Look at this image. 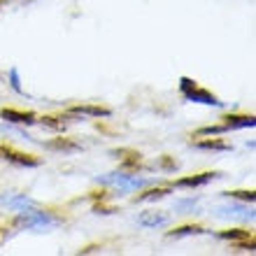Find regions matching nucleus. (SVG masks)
<instances>
[{"instance_id":"obj_1","label":"nucleus","mask_w":256,"mask_h":256,"mask_svg":"<svg viewBox=\"0 0 256 256\" xmlns=\"http://www.w3.org/2000/svg\"><path fill=\"white\" fill-rule=\"evenodd\" d=\"M180 91L186 100L191 102H202V105H214V108H222V100L216 98L212 91L202 88L196 80H189V77H182L180 80Z\"/></svg>"},{"instance_id":"obj_2","label":"nucleus","mask_w":256,"mask_h":256,"mask_svg":"<svg viewBox=\"0 0 256 256\" xmlns=\"http://www.w3.org/2000/svg\"><path fill=\"white\" fill-rule=\"evenodd\" d=\"M14 224H16V226H24V228H49V226L56 224V219L49 214V212H42V210H38L33 205L30 210L19 212V216L14 219Z\"/></svg>"},{"instance_id":"obj_3","label":"nucleus","mask_w":256,"mask_h":256,"mask_svg":"<svg viewBox=\"0 0 256 256\" xmlns=\"http://www.w3.org/2000/svg\"><path fill=\"white\" fill-rule=\"evenodd\" d=\"M0 158H5V161H10V163H16V166H26V168H35V166L42 163L40 156L19 152V149L10 147V144H0Z\"/></svg>"},{"instance_id":"obj_4","label":"nucleus","mask_w":256,"mask_h":256,"mask_svg":"<svg viewBox=\"0 0 256 256\" xmlns=\"http://www.w3.org/2000/svg\"><path fill=\"white\" fill-rule=\"evenodd\" d=\"M112 154L116 158H122V172H130V175H138L142 170V154L135 152V149H114Z\"/></svg>"},{"instance_id":"obj_5","label":"nucleus","mask_w":256,"mask_h":256,"mask_svg":"<svg viewBox=\"0 0 256 256\" xmlns=\"http://www.w3.org/2000/svg\"><path fill=\"white\" fill-rule=\"evenodd\" d=\"M222 175V172H198V175H186V177H180V180H175L172 182V186H186V189H196V186H205L208 182H212V180H216V177Z\"/></svg>"},{"instance_id":"obj_6","label":"nucleus","mask_w":256,"mask_h":256,"mask_svg":"<svg viewBox=\"0 0 256 256\" xmlns=\"http://www.w3.org/2000/svg\"><path fill=\"white\" fill-rule=\"evenodd\" d=\"M0 119H5V122H12V124H26V126H30V124L38 122V114L35 112H30V110H14V108H2L0 110Z\"/></svg>"},{"instance_id":"obj_7","label":"nucleus","mask_w":256,"mask_h":256,"mask_svg":"<svg viewBox=\"0 0 256 256\" xmlns=\"http://www.w3.org/2000/svg\"><path fill=\"white\" fill-rule=\"evenodd\" d=\"M222 124L226 130H236V128H252L256 124L254 114H224Z\"/></svg>"},{"instance_id":"obj_8","label":"nucleus","mask_w":256,"mask_h":256,"mask_svg":"<svg viewBox=\"0 0 256 256\" xmlns=\"http://www.w3.org/2000/svg\"><path fill=\"white\" fill-rule=\"evenodd\" d=\"M68 112H72V114L98 116V119H100V116H112V110L105 108V105H72Z\"/></svg>"},{"instance_id":"obj_9","label":"nucleus","mask_w":256,"mask_h":256,"mask_svg":"<svg viewBox=\"0 0 256 256\" xmlns=\"http://www.w3.org/2000/svg\"><path fill=\"white\" fill-rule=\"evenodd\" d=\"M68 122H77V119L72 116V112H68V114H44V116H40L42 126H49V128H54V130H66Z\"/></svg>"},{"instance_id":"obj_10","label":"nucleus","mask_w":256,"mask_h":256,"mask_svg":"<svg viewBox=\"0 0 256 256\" xmlns=\"http://www.w3.org/2000/svg\"><path fill=\"white\" fill-rule=\"evenodd\" d=\"M194 147L198 149H208V152H228L230 144L222 138H202V140H196Z\"/></svg>"},{"instance_id":"obj_11","label":"nucleus","mask_w":256,"mask_h":256,"mask_svg":"<svg viewBox=\"0 0 256 256\" xmlns=\"http://www.w3.org/2000/svg\"><path fill=\"white\" fill-rule=\"evenodd\" d=\"M138 222H140L142 226H161V224L168 222V214L161 212V210H149V212H142Z\"/></svg>"},{"instance_id":"obj_12","label":"nucleus","mask_w":256,"mask_h":256,"mask_svg":"<svg viewBox=\"0 0 256 256\" xmlns=\"http://www.w3.org/2000/svg\"><path fill=\"white\" fill-rule=\"evenodd\" d=\"M170 194L168 186H156V189H147L142 194L133 196V202H144V200H158V198H166Z\"/></svg>"},{"instance_id":"obj_13","label":"nucleus","mask_w":256,"mask_h":256,"mask_svg":"<svg viewBox=\"0 0 256 256\" xmlns=\"http://www.w3.org/2000/svg\"><path fill=\"white\" fill-rule=\"evenodd\" d=\"M47 149H56V152H77L80 144L72 138H54L47 142Z\"/></svg>"},{"instance_id":"obj_14","label":"nucleus","mask_w":256,"mask_h":256,"mask_svg":"<svg viewBox=\"0 0 256 256\" xmlns=\"http://www.w3.org/2000/svg\"><path fill=\"white\" fill-rule=\"evenodd\" d=\"M200 233H205V228H202L200 224H184V226H177V228L168 230L170 238H180V236H200Z\"/></svg>"},{"instance_id":"obj_15","label":"nucleus","mask_w":256,"mask_h":256,"mask_svg":"<svg viewBox=\"0 0 256 256\" xmlns=\"http://www.w3.org/2000/svg\"><path fill=\"white\" fill-rule=\"evenodd\" d=\"M254 236V230H247V228H226V230H219V238L222 240H242V238H250Z\"/></svg>"},{"instance_id":"obj_16","label":"nucleus","mask_w":256,"mask_h":256,"mask_svg":"<svg viewBox=\"0 0 256 256\" xmlns=\"http://www.w3.org/2000/svg\"><path fill=\"white\" fill-rule=\"evenodd\" d=\"M5 202L10 208H14L16 212H24V210H30L35 205L33 200H28L26 196H14V198H5Z\"/></svg>"},{"instance_id":"obj_17","label":"nucleus","mask_w":256,"mask_h":256,"mask_svg":"<svg viewBox=\"0 0 256 256\" xmlns=\"http://www.w3.org/2000/svg\"><path fill=\"white\" fill-rule=\"evenodd\" d=\"M226 196H228V198H236V200H242V202H254V198H256L254 189H250V191H226Z\"/></svg>"},{"instance_id":"obj_18","label":"nucleus","mask_w":256,"mask_h":256,"mask_svg":"<svg viewBox=\"0 0 256 256\" xmlns=\"http://www.w3.org/2000/svg\"><path fill=\"white\" fill-rule=\"evenodd\" d=\"M219 133H228L222 124H214V126H202L196 130V135H219Z\"/></svg>"},{"instance_id":"obj_19","label":"nucleus","mask_w":256,"mask_h":256,"mask_svg":"<svg viewBox=\"0 0 256 256\" xmlns=\"http://www.w3.org/2000/svg\"><path fill=\"white\" fill-rule=\"evenodd\" d=\"M233 247H236V250H254L256 247V236L242 238V240H233Z\"/></svg>"},{"instance_id":"obj_20","label":"nucleus","mask_w":256,"mask_h":256,"mask_svg":"<svg viewBox=\"0 0 256 256\" xmlns=\"http://www.w3.org/2000/svg\"><path fill=\"white\" fill-rule=\"evenodd\" d=\"M94 212L96 214H114V212H119L116 208H112V205H105V202H96L94 205Z\"/></svg>"},{"instance_id":"obj_21","label":"nucleus","mask_w":256,"mask_h":256,"mask_svg":"<svg viewBox=\"0 0 256 256\" xmlns=\"http://www.w3.org/2000/svg\"><path fill=\"white\" fill-rule=\"evenodd\" d=\"M158 166H161L163 170H175V168H177V161H175V158H172V156L163 154L161 158H158Z\"/></svg>"},{"instance_id":"obj_22","label":"nucleus","mask_w":256,"mask_h":256,"mask_svg":"<svg viewBox=\"0 0 256 256\" xmlns=\"http://www.w3.org/2000/svg\"><path fill=\"white\" fill-rule=\"evenodd\" d=\"M10 77H12L14 91H19V94H21V84H19V74H16V70H10Z\"/></svg>"},{"instance_id":"obj_23","label":"nucleus","mask_w":256,"mask_h":256,"mask_svg":"<svg viewBox=\"0 0 256 256\" xmlns=\"http://www.w3.org/2000/svg\"><path fill=\"white\" fill-rule=\"evenodd\" d=\"M0 5H2V0H0Z\"/></svg>"}]
</instances>
